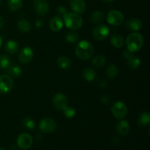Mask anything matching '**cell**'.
<instances>
[{
	"mask_svg": "<svg viewBox=\"0 0 150 150\" xmlns=\"http://www.w3.org/2000/svg\"><path fill=\"white\" fill-rule=\"evenodd\" d=\"M94 54V47L90 42L86 40L81 41L76 48V54L81 60L90 59Z\"/></svg>",
	"mask_w": 150,
	"mask_h": 150,
	"instance_id": "6da1fadb",
	"label": "cell"
},
{
	"mask_svg": "<svg viewBox=\"0 0 150 150\" xmlns=\"http://www.w3.org/2000/svg\"><path fill=\"white\" fill-rule=\"evenodd\" d=\"M144 45V38L139 32L130 34L126 39V45L130 52L133 53L139 51Z\"/></svg>",
	"mask_w": 150,
	"mask_h": 150,
	"instance_id": "7a4b0ae2",
	"label": "cell"
},
{
	"mask_svg": "<svg viewBox=\"0 0 150 150\" xmlns=\"http://www.w3.org/2000/svg\"><path fill=\"white\" fill-rule=\"evenodd\" d=\"M63 18L66 26L71 30H78L83 24V19L77 13H67Z\"/></svg>",
	"mask_w": 150,
	"mask_h": 150,
	"instance_id": "3957f363",
	"label": "cell"
},
{
	"mask_svg": "<svg viewBox=\"0 0 150 150\" xmlns=\"http://www.w3.org/2000/svg\"><path fill=\"white\" fill-rule=\"evenodd\" d=\"M111 112L114 117L121 120L125 117L127 114V107L125 103L122 101H118L113 104L111 106Z\"/></svg>",
	"mask_w": 150,
	"mask_h": 150,
	"instance_id": "277c9868",
	"label": "cell"
},
{
	"mask_svg": "<svg viewBox=\"0 0 150 150\" xmlns=\"http://www.w3.org/2000/svg\"><path fill=\"white\" fill-rule=\"evenodd\" d=\"M14 82L13 79L8 75H2L0 76V92L7 94L13 89Z\"/></svg>",
	"mask_w": 150,
	"mask_h": 150,
	"instance_id": "5b68a950",
	"label": "cell"
},
{
	"mask_svg": "<svg viewBox=\"0 0 150 150\" xmlns=\"http://www.w3.org/2000/svg\"><path fill=\"white\" fill-rule=\"evenodd\" d=\"M110 33V29L106 25H98L94 28L92 31V35L97 40H104L108 38Z\"/></svg>",
	"mask_w": 150,
	"mask_h": 150,
	"instance_id": "8992f818",
	"label": "cell"
},
{
	"mask_svg": "<svg viewBox=\"0 0 150 150\" xmlns=\"http://www.w3.org/2000/svg\"><path fill=\"white\" fill-rule=\"evenodd\" d=\"M39 127L42 133H51L57 128V123L51 118H44L40 122Z\"/></svg>",
	"mask_w": 150,
	"mask_h": 150,
	"instance_id": "52a82bcc",
	"label": "cell"
},
{
	"mask_svg": "<svg viewBox=\"0 0 150 150\" xmlns=\"http://www.w3.org/2000/svg\"><path fill=\"white\" fill-rule=\"evenodd\" d=\"M124 21V16L118 10H111L107 15V21L112 26H120Z\"/></svg>",
	"mask_w": 150,
	"mask_h": 150,
	"instance_id": "ba28073f",
	"label": "cell"
},
{
	"mask_svg": "<svg viewBox=\"0 0 150 150\" xmlns=\"http://www.w3.org/2000/svg\"><path fill=\"white\" fill-rule=\"evenodd\" d=\"M67 98L64 94L58 92L53 98V104L54 108L58 111H63L67 105Z\"/></svg>",
	"mask_w": 150,
	"mask_h": 150,
	"instance_id": "9c48e42d",
	"label": "cell"
},
{
	"mask_svg": "<svg viewBox=\"0 0 150 150\" xmlns=\"http://www.w3.org/2000/svg\"><path fill=\"white\" fill-rule=\"evenodd\" d=\"M33 144V139L29 134L26 133H21L18 136L17 139V144L21 149H28L32 146Z\"/></svg>",
	"mask_w": 150,
	"mask_h": 150,
	"instance_id": "30bf717a",
	"label": "cell"
},
{
	"mask_svg": "<svg viewBox=\"0 0 150 150\" xmlns=\"http://www.w3.org/2000/svg\"><path fill=\"white\" fill-rule=\"evenodd\" d=\"M34 57L33 50L30 47H23L18 54V59L22 64H28L32 61Z\"/></svg>",
	"mask_w": 150,
	"mask_h": 150,
	"instance_id": "8fae6325",
	"label": "cell"
},
{
	"mask_svg": "<svg viewBox=\"0 0 150 150\" xmlns=\"http://www.w3.org/2000/svg\"><path fill=\"white\" fill-rule=\"evenodd\" d=\"M34 10L39 16H45L49 11V5L45 0H35L33 4Z\"/></svg>",
	"mask_w": 150,
	"mask_h": 150,
	"instance_id": "7c38bea8",
	"label": "cell"
},
{
	"mask_svg": "<svg viewBox=\"0 0 150 150\" xmlns=\"http://www.w3.org/2000/svg\"><path fill=\"white\" fill-rule=\"evenodd\" d=\"M70 6L73 11L77 14H81L86 10V4L83 0H70Z\"/></svg>",
	"mask_w": 150,
	"mask_h": 150,
	"instance_id": "4fadbf2b",
	"label": "cell"
},
{
	"mask_svg": "<svg viewBox=\"0 0 150 150\" xmlns=\"http://www.w3.org/2000/svg\"><path fill=\"white\" fill-rule=\"evenodd\" d=\"M7 75L10 76L11 78H18L21 76L22 70L19 66L10 63L8 67L5 69Z\"/></svg>",
	"mask_w": 150,
	"mask_h": 150,
	"instance_id": "5bb4252c",
	"label": "cell"
},
{
	"mask_svg": "<svg viewBox=\"0 0 150 150\" xmlns=\"http://www.w3.org/2000/svg\"><path fill=\"white\" fill-rule=\"evenodd\" d=\"M117 132L121 136H126L130 132V125L126 120H121L116 126Z\"/></svg>",
	"mask_w": 150,
	"mask_h": 150,
	"instance_id": "9a60e30c",
	"label": "cell"
},
{
	"mask_svg": "<svg viewBox=\"0 0 150 150\" xmlns=\"http://www.w3.org/2000/svg\"><path fill=\"white\" fill-rule=\"evenodd\" d=\"M125 25L127 29L132 31H139L143 26L142 21L138 18L129 19L126 21Z\"/></svg>",
	"mask_w": 150,
	"mask_h": 150,
	"instance_id": "2e32d148",
	"label": "cell"
},
{
	"mask_svg": "<svg viewBox=\"0 0 150 150\" xmlns=\"http://www.w3.org/2000/svg\"><path fill=\"white\" fill-rule=\"evenodd\" d=\"M19 45L17 42L14 40L7 41L4 45V51L7 54L13 55L18 51Z\"/></svg>",
	"mask_w": 150,
	"mask_h": 150,
	"instance_id": "e0dca14e",
	"label": "cell"
},
{
	"mask_svg": "<svg viewBox=\"0 0 150 150\" xmlns=\"http://www.w3.org/2000/svg\"><path fill=\"white\" fill-rule=\"evenodd\" d=\"M49 27L53 32H59L63 27L62 20L59 16L53 18L49 21Z\"/></svg>",
	"mask_w": 150,
	"mask_h": 150,
	"instance_id": "ac0fdd59",
	"label": "cell"
},
{
	"mask_svg": "<svg viewBox=\"0 0 150 150\" xmlns=\"http://www.w3.org/2000/svg\"><path fill=\"white\" fill-rule=\"evenodd\" d=\"M57 64L62 70H68L71 67L72 62L70 58L66 56H60L57 59Z\"/></svg>",
	"mask_w": 150,
	"mask_h": 150,
	"instance_id": "d6986e66",
	"label": "cell"
},
{
	"mask_svg": "<svg viewBox=\"0 0 150 150\" xmlns=\"http://www.w3.org/2000/svg\"><path fill=\"white\" fill-rule=\"evenodd\" d=\"M83 78L88 82H92L96 79V72L91 67H86L83 70Z\"/></svg>",
	"mask_w": 150,
	"mask_h": 150,
	"instance_id": "ffe728a7",
	"label": "cell"
},
{
	"mask_svg": "<svg viewBox=\"0 0 150 150\" xmlns=\"http://www.w3.org/2000/svg\"><path fill=\"white\" fill-rule=\"evenodd\" d=\"M111 42L117 48H120L124 45V38L118 34H114L111 37Z\"/></svg>",
	"mask_w": 150,
	"mask_h": 150,
	"instance_id": "44dd1931",
	"label": "cell"
},
{
	"mask_svg": "<svg viewBox=\"0 0 150 150\" xmlns=\"http://www.w3.org/2000/svg\"><path fill=\"white\" fill-rule=\"evenodd\" d=\"M104 19V13L103 12L100 10H97L95 11L89 18V21L92 23H99Z\"/></svg>",
	"mask_w": 150,
	"mask_h": 150,
	"instance_id": "7402d4cb",
	"label": "cell"
},
{
	"mask_svg": "<svg viewBox=\"0 0 150 150\" xmlns=\"http://www.w3.org/2000/svg\"><path fill=\"white\" fill-rule=\"evenodd\" d=\"M7 6L11 11H18L23 6V0H8Z\"/></svg>",
	"mask_w": 150,
	"mask_h": 150,
	"instance_id": "603a6c76",
	"label": "cell"
},
{
	"mask_svg": "<svg viewBox=\"0 0 150 150\" xmlns=\"http://www.w3.org/2000/svg\"><path fill=\"white\" fill-rule=\"evenodd\" d=\"M92 65L96 68H101L103 67L106 63V59L105 57L102 55H97L92 59Z\"/></svg>",
	"mask_w": 150,
	"mask_h": 150,
	"instance_id": "cb8c5ba5",
	"label": "cell"
},
{
	"mask_svg": "<svg viewBox=\"0 0 150 150\" xmlns=\"http://www.w3.org/2000/svg\"><path fill=\"white\" fill-rule=\"evenodd\" d=\"M141 64V61L136 56L131 55L127 59V65L131 70H137Z\"/></svg>",
	"mask_w": 150,
	"mask_h": 150,
	"instance_id": "d4e9b609",
	"label": "cell"
},
{
	"mask_svg": "<svg viewBox=\"0 0 150 150\" xmlns=\"http://www.w3.org/2000/svg\"><path fill=\"white\" fill-rule=\"evenodd\" d=\"M150 122V117L149 113L143 112L138 119V125L139 127H145Z\"/></svg>",
	"mask_w": 150,
	"mask_h": 150,
	"instance_id": "484cf974",
	"label": "cell"
},
{
	"mask_svg": "<svg viewBox=\"0 0 150 150\" xmlns=\"http://www.w3.org/2000/svg\"><path fill=\"white\" fill-rule=\"evenodd\" d=\"M106 74L109 79H112L117 77L119 74V68L116 64H111L106 69Z\"/></svg>",
	"mask_w": 150,
	"mask_h": 150,
	"instance_id": "4316f807",
	"label": "cell"
},
{
	"mask_svg": "<svg viewBox=\"0 0 150 150\" xmlns=\"http://www.w3.org/2000/svg\"><path fill=\"white\" fill-rule=\"evenodd\" d=\"M18 27L22 32H28L31 29V24L26 19H21L18 22Z\"/></svg>",
	"mask_w": 150,
	"mask_h": 150,
	"instance_id": "83f0119b",
	"label": "cell"
},
{
	"mask_svg": "<svg viewBox=\"0 0 150 150\" xmlns=\"http://www.w3.org/2000/svg\"><path fill=\"white\" fill-rule=\"evenodd\" d=\"M65 38L67 42H70V43H74V42H76L77 41H79V35L74 30H71L66 33Z\"/></svg>",
	"mask_w": 150,
	"mask_h": 150,
	"instance_id": "f1b7e54d",
	"label": "cell"
},
{
	"mask_svg": "<svg viewBox=\"0 0 150 150\" xmlns=\"http://www.w3.org/2000/svg\"><path fill=\"white\" fill-rule=\"evenodd\" d=\"M22 125L29 130H33L35 127V123L33 120L29 117H25L22 120Z\"/></svg>",
	"mask_w": 150,
	"mask_h": 150,
	"instance_id": "f546056e",
	"label": "cell"
},
{
	"mask_svg": "<svg viewBox=\"0 0 150 150\" xmlns=\"http://www.w3.org/2000/svg\"><path fill=\"white\" fill-rule=\"evenodd\" d=\"M10 64V59L7 56L0 55V70H4Z\"/></svg>",
	"mask_w": 150,
	"mask_h": 150,
	"instance_id": "4dcf8cb0",
	"label": "cell"
},
{
	"mask_svg": "<svg viewBox=\"0 0 150 150\" xmlns=\"http://www.w3.org/2000/svg\"><path fill=\"white\" fill-rule=\"evenodd\" d=\"M63 112H64V115L66 118H73L76 116V110L75 108H72V107H66L64 110H63Z\"/></svg>",
	"mask_w": 150,
	"mask_h": 150,
	"instance_id": "1f68e13d",
	"label": "cell"
},
{
	"mask_svg": "<svg viewBox=\"0 0 150 150\" xmlns=\"http://www.w3.org/2000/svg\"><path fill=\"white\" fill-rule=\"evenodd\" d=\"M57 14H58L59 17H64L66 15V13H67V10H66L65 7H63V6H59V7L57 8Z\"/></svg>",
	"mask_w": 150,
	"mask_h": 150,
	"instance_id": "d6a6232c",
	"label": "cell"
},
{
	"mask_svg": "<svg viewBox=\"0 0 150 150\" xmlns=\"http://www.w3.org/2000/svg\"><path fill=\"white\" fill-rule=\"evenodd\" d=\"M100 100H101V103H102L103 105H108V103H109L110 101V99L107 95H103V96L101 97Z\"/></svg>",
	"mask_w": 150,
	"mask_h": 150,
	"instance_id": "836d02e7",
	"label": "cell"
},
{
	"mask_svg": "<svg viewBox=\"0 0 150 150\" xmlns=\"http://www.w3.org/2000/svg\"><path fill=\"white\" fill-rule=\"evenodd\" d=\"M119 144H120V139L117 136H114L112 140H111V144L114 145V146H117Z\"/></svg>",
	"mask_w": 150,
	"mask_h": 150,
	"instance_id": "e575fe53",
	"label": "cell"
},
{
	"mask_svg": "<svg viewBox=\"0 0 150 150\" xmlns=\"http://www.w3.org/2000/svg\"><path fill=\"white\" fill-rule=\"evenodd\" d=\"M98 85L99 86V87L105 88V86H106L107 83H106V81H105V80H100L99 81H98Z\"/></svg>",
	"mask_w": 150,
	"mask_h": 150,
	"instance_id": "d590c367",
	"label": "cell"
},
{
	"mask_svg": "<svg viewBox=\"0 0 150 150\" xmlns=\"http://www.w3.org/2000/svg\"><path fill=\"white\" fill-rule=\"evenodd\" d=\"M131 55V52H130L128 50H127V51H125L124 52H123V57H124L125 59H127Z\"/></svg>",
	"mask_w": 150,
	"mask_h": 150,
	"instance_id": "8d00e7d4",
	"label": "cell"
},
{
	"mask_svg": "<svg viewBox=\"0 0 150 150\" xmlns=\"http://www.w3.org/2000/svg\"><path fill=\"white\" fill-rule=\"evenodd\" d=\"M4 19L2 17L0 16V29L4 26Z\"/></svg>",
	"mask_w": 150,
	"mask_h": 150,
	"instance_id": "74e56055",
	"label": "cell"
},
{
	"mask_svg": "<svg viewBox=\"0 0 150 150\" xmlns=\"http://www.w3.org/2000/svg\"><path fill=\"white\" fill-rule=\"evenodd\" d=\"M42 26V21L40 20H38L36 22V26L37 27H40Z\"/></svg>",
	"mask_w": 150,
	"mask_h": 150,
	"instance_id": "f35d334b",
	"label": "cell"
},
{
	"mask_svg": "<svg viewBox=\"0 0 150 150\" xmlns=\"http://www.w3.org/2000/svg\"><path fill=\"white\" fill-rule=\"evenodd\" d=\"M2 43H3V40H2V38L0 36V49H1V46H2Z\"/></svg>",
	"mask_w": 150,
	"mask_h": 150,
	"instance_id": "ab89813d",
	"label": "cell"
},
{
	"mask_svg": "<svg viewBox=\"0 0 150 150\" xmlns=\"http://www.w3.org/2000/svg\"><path fill=\"white\" fill-rule=\"evenodd\" d=\"M101 1H104V2H106V3H108V2H111V1H114V0H101Z\"/></svg>",
	"mask_w": 150,
	"mask_h": 150,
	"instance_id": "60d3db41",
	"label": "cell"
},
{
	"mask_svg": "<svg viewBox=\"0 0 150 150\" xmlns=\"http://www.w3.org/2000/svg\"><path fill=\"white\" fill-rule=\"evenodd\" d=\"M0 150H6V149H2V148H0Z\"/></svg>",
	"mask_w": 150,
	"mask_h": 150,
	"instance_id": "b9f144b4",
	"label": "cell"
},
{
	"mask_svg": "<svg viewBox=\"0 0 150 150\" xmlns=\"http://www.w3.org/2000/svg\"><path fill=\"white\" fill-rule=\"evenodd\" d=\"M0 2H1V0H0Z\"/></svg>",
	"mask_w": 150,
	"mask_h": 150,
	"instance_id": "7bdbcfd3",
	"label": "cell"
}]
</instances>
